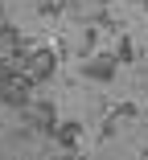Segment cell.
I'll return each mask as SVG.
<instances>
[{
  "label": "cell",
  "instance_id": "obj_1",
  "mask_svg": "<svg viewBox=\"0 0 148 160\" xmlns=\"http://www.w3.org/2000/svg\"><path fill=\"white\" fill-rule=\"evenodd\" d=\"M58 58H62L58 49H49V45H41V49H33V53L25 58V70H21V74H29L33 82H49V78L58 74Z\"/></svg>",
  "mask_w": 148,
  "mask_h": 160
},
{
  "label": "cell",
  "instance_id": "obj_2",
  "mask_svg": "<svg viewBox=\"0 0 148 160\" xmlns=\"http://www.w3.org/2000/svg\"><path fill=\"white\" fill-rule=\"evenodd\" d=\"M115 70H120V62H115V53H95L82 62V78L86 82H115Z\"/></svg>",
  "mask_w": 148,
  "mask_h": 160
},
{
  "label": "cell",
  "instance_id": "obj_3",
  "mask_svg": "<svg viewBox=\"0 0 148 160\" xmlns=\"http://www.w3.org/2000/svg\"><path fill=\"white\" fill-rule=\"evenodd\" d=\"M58 107L49 103V99H37V103H29L25 107V123H29V132H54V127H58V115H54Z\"/></svg>",
  "mask_w": 148,
  "mask_h": 160
},
{
  "label": "cell",
  "instance_id": "obj_4",
  "mask_svg": "<svg viewBox=\"0 0 148 160\" xmlns=\"http://www.w3.org/2000/svg\"><path fill=\"white\" fill-rule=\"evenodd\" d=\"M54 140H58L62 152H74V148L82 144V127H78V123H58V127H54Z\"/></svg>",
  "mask_w": 148,
  "mask_h": 160
},
{
  "label": "cell",
  "instance_id": "obj_5",
  "mask_svg": "<svg viewBox=\"0 0 148 160\" xmlns=\"http://www.w3.org/2000/svg\"><path fill=\"white\" fill-rule=\"evenodd\" d=\"M21 37H25V33H21L17 25H0V53H13V49L21 45Z\"/></svg>",
  "mask_w": 148,
  "mask_h": 160
},
{
  "label": "cell",
  "instance_id": "obj_6",
  "mask_svg": "<svg viewBox=\"0 0 148 160\" xmlns=\"http://www.w3.org/2000/svg\"><path fill=\"white\" fill-rule=\"evenodd\" d=\"M111 53H115V62H120V66L136 62V45H132V37H124V33H120V37H115V49H111Z\"/></svg>",
  "mask_w": 148,
  "mask_h": 160
},
{
  "label": "cell",
  "instance_id": "obj_7",
  "mask_svg": "<svg viewBox=\"0 0 148 160\" xmlns=\"http://www.w3.org/2000/svg\"><path fill=\"white\" fill-rule=\"evenodd\" d=\"M136 115H140L136 103H120V107H115V119H136Z\"/></svg>",
  "mask_w": 148,
  "mask_h": 160
},
{
  "label": "cell",
  "instance_id": "obj_8",
  "mask_svg": "<svg viewBox=\"0 0 148 160\" xmlns=\"http://www.w3.org/2000/svg\"><path fill=\"white\" fill-rule=\"evenodd\" d=\"M144 156H148V148H144Z\"/></svg>",
  "mask_w": 148,
  "mask_h": 160
}]
</instances>
